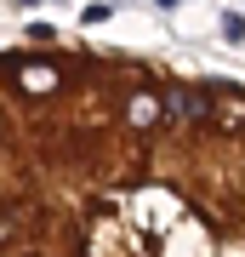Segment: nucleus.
Masks as SVG:
<instances>
[{"mask_svg": "<svg viewBox=\"0 0 245 257\" xmlns=\"http://www.w3.org/2000/svg\"><path fill=\"white\" fill-rule=\"evenodd\" d=\"M0 257H245V86L52 29L6 46Z\"/></svg>", "mask_w": 245, "mask_h": 257, "instance_id": "obj_1", "label": "nucleus"}, {"mask_svg": "<svg viewBox=\"0 0 245 257\" xmlns=\"http://www.w3.org/2000/svg\"><path fill=\"white\" fill-rule=\"evenodd\" d=\"M23 6H29V0H23Z\"/></svg>", "mask_w": 245, "mask_h": 257, "instance_id": "obj_2", "label": "nucleus"}]
</instances>
